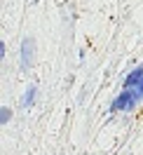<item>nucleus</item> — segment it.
I'll return each mask as SVG.
<instances>
[{"label":"nucleus","mask_w":143,"mask_h":155,"mask_svg":"<svg viewBox=\"0 0 143 155\" xmlns=\"http://www.w3.org/2000/svg\"><path fill=\"white\" fill-rule=\"evenodd\" d=\"M138 101H141V97H138L134 89H122V92L113 99L110 113H132L134 108L138 106Z\"/></svg>","instance_id":"f257e3e1"},{"label":"nucleus","mask_w":143,"mask_h":155,"mask_svg":"<svg viewBox=\"0 0 143 155\" xmlns=\"http://www.w3.org/2000/svg\"><path fill=\"white\" fill-rule=\"evenodd\" d=\"M35 99H38V85L33 82V85L26 87V94H24V99H21V106L24 108H33L35 106Z\"/></svg>","instance_id":"20e7f679"},{"label":"nucleus","mask_w":143,"mask_h":155,"mask_svg":"<svg viewBox=\"0 0 143 155\" xmlns=\"http://www.w3.org/2000/svg\"><path fill=\"white\" fill-rule=\"evenodd\" d=\"M5 54H7V45H5V40H0V57L5 59Z\"/></svg>","instance_id":"423d86ee"},{"label":"nucleus","mask_w":143,"mask_h":155,"mask_svg":"<svg viewBox=\"0 0 143 155\" xmlns=\"http://www.w3.org/2000/svg\"><path fill=\"white\" fill-rule=\"evenodd\" d=\"M12 115H14L12 108L10 106H2V108H0V125H7V122L12 120Z\"/></svg>","instance_id":"39448f33"},{"label":"nucleus","mask_w":143,"mask_h":155,"mask_svg":"<svg viewBox=\"0 0 143 155\" xmlns=\"http://www.w3.org/2000/svg\"><path fill=\"white\" fill-rule=\"evenodd\" d=\"M141 80H143V66H136L132 73L122 80V89H136L141 85Z\"/></svg>","instance_id":"7ed1b4c3"},{"label":"nucleus","mask_w":143,"mask_h":155,"mask_svg":"<svg viewBox=\"0 0 143 155\" xmlns=\"http://www.w3.org/2000/svg\"><path fill=\"white\" fill-rule=\"evenodd\" d=\"M19 64H21V71H31L33 64H35V38H26L21 40V49H19Z\"/></svg>","instance_id":"f03ea898"}]
</instances>
